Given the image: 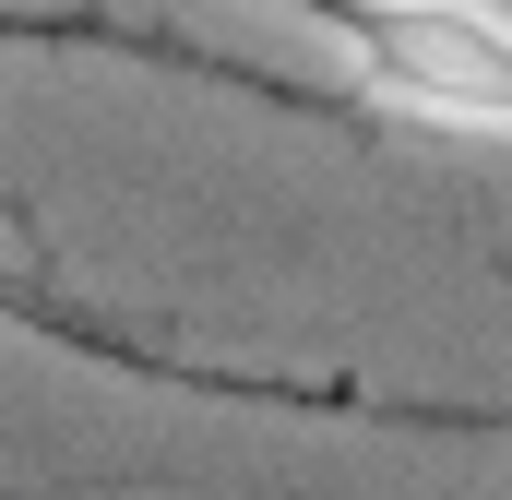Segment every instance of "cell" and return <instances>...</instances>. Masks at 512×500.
<instances>
[{
  "label": "cell",
  "mask_w": 512,
  "mask_h": 500,
  "mask_svg": "<svg viewBox=\"0 0 512 500\" xmlns=\"http://www.w3.org/2000/svg\"><path fill=\"white\" fill-rule=\"evenodd\" d=\"M0 322L60 346V358H96V370L143 381V393H203V405H239V417H370V429H512V405H429V393H370V381H274V370H215V358H179V346H131L120 322L72 310L60 286L12 274L0 262Z\"/></svg>",
  "instance_id": "obj_1"
}]
</instances>
